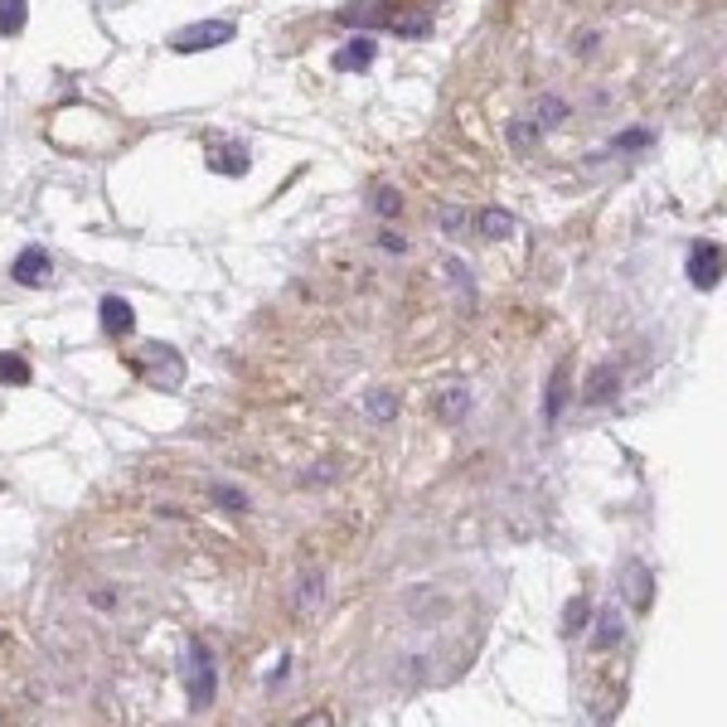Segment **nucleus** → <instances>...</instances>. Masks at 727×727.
<instances>
[{"label": "nucleus", "mask_w": 727, "mask_h": 727, "mask_svg": "<svg viewBox=\"0 0 727 727\" xmlns=\"http://www.w3.org/2000/svg\"><path fill=\"white\" fill-rule=\"evenodd\" d=\"M102 330H107V335H131V330H137V310L122 296H102Z\"/></svg>", "instance_id": "0eeeda50"}, {"label": "nucleus", "mask_w": 727, "mask_h": 727, "mask_svg": "<svg viewBox=\"0 0 727 727\" xmlns=\"http://www.w3.org/2000/svg\"><path fill=\"white\" fill-rule=\"evenodd\" d=\"M373 209H379L383 218H398V209H403L398 190H393V184H373Z\"/></svg>", "instance_id": "412c9836"}, {"label": "nucleus", "mask_w": 727, "mask_h": 727, "mask_svg": "<svg viewBox=\"0 0 727 727\" xmlns=\"http://www.w3.org/2000/svg\"><path fill=\"white\" fill-rule=\"evenodd\" d=\"M563 408H567V364H558L553 379H548V398H544V422H548V428L563 418Z\"/></svg>", "instance_id": "9d476101"}, {"label": "nucleus", "mask_w": 727, "mask_h": 727, "mask_svg": "<svg viewBox=\"0 0 727 727\" xmlns=\"http://www.w3.org/2000/svg\"><path fill=\"white\" fill-rule=\"evenodd\" d=\"M689 282L699 291H713L723 282V243H693L689 253Z\"/></svg>", "instance_id": "20e7f679"}, {"label": "nucleus", "mask_w": 727, "mask_h": 727, "mask_svg": "<svg viewBox=\"0 0 727 727\" xmlns=\"http://www.w3.org/2000/svg\"><path fill=\"white\" fill-rule=\"evenodd\" d=\"M538 122H514V127H509V145H519V151H528V145L538 141Z\"/></svg>", "instance_id": "5701e85b"}, {"label": "nucleus", "mask_w": 727, "mask_h": 727, "mask_svg": "<svg viewBox=\"0 0 727 727\" xmlns=\"http://www.w3.org/2000/svg\"><path fill=\"white\" fill-rule=\"evenodd\" d=\"M214 500L224 505V509H247V495L233 490V485H214Z\"/></svg>", "instance_id": "393cba45"}, {"label": "nucleus", "mask_w": 727, "mask_h": 727, "mask_svg": "<svg viewBox=\"0 0 727 727\" xmlns=\"http://www.w3.org/2000/svg\"><path fill=\"white\" fill-rule=\"evenodd\" d=\"M626 582H636V607H650V587H654V582H650L646 567L630 563V567H626Z\"/></svg>", "instance_id": "4be33fe9"}, {"label": "nucleus", "mask_w": 727, "mask_h": 727, "mask_svg": "<svg viewBox=\"0 0 727 727\" xmlns=\"http://www.w3.org/2000/svg\"><path fill=\"white\" fill-rule=\"evenodd\" d=\"M137 369H141V379L151 383V388H180V383H184V359H180V349L161 345V340L141 345Z\"/></svg>", "instance_id": "f03ea898"}, {"label": "nucleus", "mask_w": 727, "mask_h": 727, "mask_svg": "<svg viewBox=\"0 0 727 727\" xmlns=\"http://www.w3.org/2000/svg\"><path fill=\"white\" fill-rule=\"evenodd\" d=\"M538 127H558V122H567V102L563 98H538Z\"/></svg>", "instance_id": "aec40b11"}, {"label": "nucleus", "mask_w": 727, "mask_h": 727, "mask_svg": "<svg viewBox=\"0 0 727 727\" xmlns=\"http://www.w3.org/2000/svg\"><path fill=\"white\" fill-rule=\"evenodd\" d=\"M388 29L403 39H422L432 29V10H412V15H388Z\"/></svg>", "instance_id": "2eb2a0df"}, {"label": "nucleus", "mask_w": 727, "mask_h": 727, "mask_svg": "<svg viewBox=\"0 0 727 727\" xmlns=\"http://www.w3.org/2000/svg\"><path fill=\"white\" fill-rule=\"evenodd\" d=\"M650 141H654V131H621V137H616V151H646Z\"/></svg>", "instance_id": "b1692460"}, {"label": "nucleus", "mask_w": 727, "mask_h": 727, "mask_svg": "<svg viewBox=\"0 0 727 727\" xmlns=\"http://www.w3.org/2000/svg\"><path fill=\"white\" fill-rule=\"evenodd\" d=\"M209 165H214L218 175H247V151H243V145L214 141V145H209Z\"/></svg>", "instance_id": "9b49d317"}, {"label": "nucleus", "mask_w": 727, "mask_h": 727, "mask_svg": "<svg viewBox=\"0 0 727 727\" xmlns=\"http://www.w3.org/2000/svg\"><path fill=\"white\" fill-rule=\"evenodd\" d=\"M475 228H481V238L500 243V238L514 233V214H505V209H481V214H475Z\"/></svg>", "instance_id": "4468645a"}, {"label": "nucleus", "mask_w": 727, "mask_h": 727, "mask_svg": "<svg viewBox=\"0 0 727 727\" xmlns=\"http://www.w3.org/2000/svg\"><path fill=\"white\" fill-rule=\"evenodd\" d=\"M364 412H369L373 422H393V418H398V398H393L388 388H379V393H369V403H364Z\"/></svg>", "instance_id": "f3484780"}, {"label": "nucleus", "mask_w": 727, "mask_h": 727, "mask_svg": "<svg viewBox=\"0 0 727 727\" xmlns=\"http://www.w3.org/2000/svg\"><path fill=\"white\" fill-rule=\"evenodd\" d=\"M388 10L393 5H383V0H364V5L340 10V20H345V25H388Z\"/></svg>", "instance_id": "ddd939ff"}, {"label": "nucleus", "mask_w": 727, "mask_h": 727, "mask_svg": "<svg viewBox=\"0 0 727 727\" xmlns=\"http://www.w3.org/2000/svg\"><path fill=\"white\" fill-rule=\"evenodd\" d=\"M330 64H335V73H364V68L373 64V39H369V35L349 39V44L340 49V54L330 59Z\"/></svg>", "instance_id": "6e6552de"}, {"label": "nucleus", "mask_w": 727, "mask_h": 727, "mask_svg": "<svg viewBox=\"0 0 727 727\" xmlns=\"http://www.w3.org/2000/svg\"><path fill=\"white\" fill-rule=\"evenodd\" d=\"M25 10H29V0H0V35H20L25 29Z\"/></svg>", "instance_id": "dca6fc26"}, {"label": "nucleus", "mask_w": 727, "mask_h": 727, "mask_svg": "<svg viewBox=\"0 0 727 727\" xmlns=\"http://www.w3.org/2000/svg\"><path fill=\"white\" fill-rule=\"evenodd\" d=\"M621 636H626V621H621L616 607H607V611L597 616V636H591V646H597V650H611V646H621Z\"/></svg>", "instance_id": "f8f14e48"}, {"label": "nucleus", "mask_w": 727, "mask_h": 727, "mask_svg": "<svg viewBox=\"0 0 727 727\" xmlns=\"http://www.w3.org/2000/svg\"><path fill=\"white\" fill-rule=\"evenodd\" d=\"M49 272H54V263H49L44 247H25V253L15 257V282L20 286H44Z\"/></svg>", "instance_id": "423d86ee"}, {"label": "nucleus", "mask_w": 727, "mask_h": 727, "mask_svg": "<svg viewBox=\"0 0 727 727\" xmlns=\"http://www.w3.org/2000/svg\"><path fill=\"white\" fill-rule=\"evenodd\" d=\"M621 398V369L616 364H591L587 373V403L601 408V403H616Z\"/></svg>", "instance_id": "39448f33"}, {"label": "nucleus", "mask_w": 727, "mask_h": 727, "mask_svg": "<svg viewBox=\"0 0 727 727\" xmlns=\"http://www.w3.org/2000/svg\"><path fill=\"white\" fill-rule=\"evenodd\" d=\"M0 383H15V388H25L29 383V364L20 355H0Z\"/></svg>", "instance_id": "6ab92c4d"}, {"label": "nucleus", "mask_w": 727, "mask_h": 727, "mask_svg": "<svg viewBox=\"0 0 727 727\" xmlns=\"http://www.w3.org/2000/svg\"><path fill=\"white\" fill-rule=\"evenodd\" d=\"M379 243H383V253H398V257L408 253V243H403V233H383Z\"/></svg>", "instance_id": "a878e982"}, {"label": "nucleus", "mask_w": 727, "mask_h": 727, "mask_svg": "<svg viewBox=\"0 0 727 727\" xmlns=\"http://www.w3.org/2000/svg\"><path fill=\"white\" fill-rule=\"evenodd\" d=\"M184 684H190V709H194V713L214 709V693H218L214 650L204 646L200 636H194V640H184Z\"/></svg>", "instance_id": "f257e3e1"}, {"label": "nucleus", "mask_w": 727, "mask_h": 727, "mask_svg": "<svg viewBox=\"0 0 727 727\" xmlns=\"http://www.w3.org/2000/svg\"><path fill=\"white\" fill-rule=\"evenodd\" d=\"M233 39V25L228 20H200V25H184L180 35L170 39L175 54H204V49H218Z\"/></svg>", "instance_id": "7ed1b4c3"}, {"label": "nucleus", "mask_w": 727, "mask_h": 727, "mask_svg": "<svg viewBox=\"0 0 727 727\" xmlns=\"http://www.w3.org/2000/svg\"><path fill=\"white\" fill-rule=\"evenodd\" d=\"M587 616H591V601H587V597H573V601H567V611H563V636H582Z\"/></svg>", "instance_id": "a211bd4d"}, {"label": "nucleus", "mask_w": 727, "mask_h": 727, "mask_svg": "<svg viewBox=\"0 0 727 727\" xmlns=\"http://www.w3.org/2000/svg\"><path fill=\"white\" fill-rule=\"evenodd\" d=\"M432 412H436L442 422H461L465 412H471V393H465L461 383H451V388H442V393L432 398Z\"/></svg>", "instance_id": "1a4fd4ad"}]
</instances>
